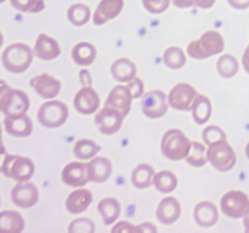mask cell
Returning a JSON list of instances; mask_svg holds the SVG:
<instances>
[{
    "label": "cell",
    "mask_w": 249,
    "mask_h": 233,
    "mask_svg": "<svg viewBox=\"0 0 249 233\" xmlns=\"http://www.w3.org/2000/svg\"><path fill=\"white\" fill-rule=\"evenodd\" d=\"M246 155H247V158L249 159V142L247 143V146H246Z\"/></svg>",
    "instance_id": "49"
},
{
    "label": "cell",
    "mask_w": 249,
    "mask_h": 233,
    "mask_svg": "<svg viewBox=\"0 0 249 233\" xmlns=\"http://www.w3.org/2000/svg\"><path fill=\"white\" fill-rule=\"evenodd\" d=\"M216 68H218V72L221 77L225 78V79H230L237 74L240 65H238V61L236 60L235 56L228 53V55H223L219 58Z\"/></svg>",
    "instance_id": "35"
},
{
    "label": "cell",
    "mask_w": 249,
    "mask_h": 233,
    "mask_svg": "<svg viewBox=\"0 0 249 233\" xmlns=\"http://www.w3.org/2000/svg\"><path fill=\"white\" fill-rule=\"evenodd\" d=\"M243 223H245V230L246 232L249 233V213L243 217Z\"/></svg>",
    "instance_id": "48"
},
{
    "label": "cell",
    "mask_w": 249,
    "mask_h": 233,
    "mask_svg": "<svg viewBox=\"0 0 249 233\" xmlns=\"http://www.w3.org/2000/svg\"><path fill=\"white\" fill-rule=\"evenodd\" d=\"M212 112V102L206 95H197L194 104H192V118L198 125H203L211 119Z\"/></svg>",
    "instance_id": "25"
},
{
    "label": "cell",
    "mask_w": 249,
    "mask_h": 233,
    "mask_svg": "<svg viewBox=\"0 0 249 233\" xmlns=\"http://www.w3.org/2000/svg\"><path fill=\"white\" fill-rule=\"evenodd\" d=\"M163 62L170 69H180L186 65V56L179 46H170L163 53Z\"/></svg>",
    "instance_id": "32"
},
{
    "label": "cell",
    "mask_w": 249,
    "mask_h": 233,
    "mask_svg": "<svg viewBox=\"0 0 249 233\" xmlns=\"http://www.w3.org/2000/svg\"><path fill=\"white\" fill-rule=\"evenodd\" d=\"M121 203L116 198H104L97 204V211L101 214L105 225H112L121 215Z\"/></svg>",
    "instance_id": "26"
},
{
    "label": "cell",
    "mask_w": 249,
    "mask_h": 233,
    "mask_svg": "<svg viewBox=\"0 0 249 233\" xmlns=\"http://www.w3.org/2000/svg\"><path fill=\"white\" fill-rule=\"evenodd\" d=\"M112 232L130 233V232H140V230H139V226H134L133 223L128 222V221H121V222H118L113 228H112Z\"/></svg>",
    "instance_id": "41"
},
{
    "label": "cell",
    "mask_w": 249,
    "mask_h": 233,
    "mask_svg": "<svg viewBox=\"0 0 249 233\" xmlns=\"http://www.w3.org/2000/svg\"><path fill=\"white\" fill-rule=\"evenodd\" d=\"M202 138L207 146H211L220 140H226V133L219 126L211 125L202 131Z\"/></svg>",
    "instance_id": "37"
},
{
    "label": "cell",
    "mask_w": 249,
    "mask_h": 233,
    "mask_svg": "<svg viewBox=\"0 0 249 233\" xmlns=\"http://www.w3.org/2000/svg\"><path fill=\"white\" fill-rule=\"evenodd\" d=\"M68 232L71 233H94L95 223L90 218L80 217L72 221L68 227Z\"/></svg>",
    "instance_id": "38"
},
{
    "label": "cell",
    "mask_w": 249,
    "mask_h": 233,
    "mask_svg": "<svg viewBox=\"0 0 249 233\" xmlns=\"http://www.w3.org/2000/svg\"><path fill=\"white\" fill-rule=\"evenodd\" d=\"M0 227L7 232L19 233L24 230V218L15 210H4L0 213Z\"/></svg>",
    "instance_id": "29"
},
{
    "label": "cell",
    "mask_w": 249,
    "mask_h": 233,
    "mask_svg": "<svg viewBox=\"0 0 249 233\" xmlns=\"http://www.w3.org/2000/svg\"><path fill=\"white\" fill-rule=\"evenodd\" d=\"M124 116L116 109L106 107L100 109L95 116V125L104 135L111 136L118 133L123 124Z\"/></svg>",
    "instance_id": "11"
},
{
    "label": "cell",
    "mask_w": 249,
    "mask_h": 233,
    "mask_svg": "<svg viewBox=\"0 0 249 233\" xmlns=\"http://www.w3.org/2000/svg\"><path fill=\"white\" fill-rule=\"evenodd\" d=\"M33 52L34 56H36L40 60L51 61L61 55V48L56 39L43 33L36 38Z\"/></svg>",
    "instance_id": "18"
},
{
    "label": "cell",
    "mask_w": 249,
    "mask_h": 233,
    "mask_svg": "<svg viewBox=\"0 0 249 233\" xmlns=\"http://www.w3.org/2000/svg\"><path fill=\"white\" fill-rule=\"evenodd\" d=\"M31 101L28 95L22 90L12 89L7 86L5 82H1L0 91V111L6 116H22L27 114Z\"/></svg>",
    "instance_id": "4"
},
{
    "label": "cell",
    "mask_w": 249,
    "mask_h": 233,
    "mask_svg": "<svg viewBox=\"0 0 249 233\" xmlns=\"http://www.w3.org/2000/svg\"><path fill=\"white\" fill-rule=\"evenodd\" d=\"M90 182L104 183L112 174V163L108 158L97 157L88 163Z\"/></svg>",
    "instance_id": "23"
},
{
    "label": "cell",
    "mask_w": 249,
    "mask_h": 233,
    "mask_svg": "<svg viewBox=\"0 0 249 233\" xmlns=\"http://www.w3.org/2000/svg\"><path fill=\"white\" fill-rule=\"evenodd\" d=\"M92 201V192L87 188L73 191L66 199V209L72 215L82 214L87 210Z\"/></svg>",
    "instance_id": "21"
},
{
    "label": "cell",
    "mask_w": 249,
    "mask_h": 233,
    "mask_svg": "<svg viewBox=\"0 0 249 233\" xmlns=\"http://www.w3.org/2000/svg\"><path fill=\"white\" fill-rule=\"evenodd\" d=\"M11 200L19 208H32L39 200L38 187L32 182H18L11 191Z\"/></svg>",
    "instance_id": "12"
},
{
    "label": "cell",
    "mask_w": 249,
    "mask_h": 233,
    "mask_svg": "<svg viewBox=\"0 0 249 233\" xmlns=\"http://www.w3.org/2000/svg\"><path fill=\"white\" fill-rule=\"evenodd\" d=\"M36 166L33 160L17 154L6 155L2 160L1 174L17 182H28L33 177Z\"/></svg>",
    "instance_id": "5"
},
{
    "label": "cell",
    "mask_w": 249,
    "mask_h": 233,
    "mask_svg": "<svg viewBox=\"0 0 249 233\" xmlns=\"http://www.w3.org/2000/svg\"><path fill=\"white\" fill-rule=\"evenodd\" d=\"M134 100L130 90L126 85H117L109 92L105 106L118 111L125 118L131 109V101Z\"/></svg>",
    "instance_id": "13"
},
{
    "label": "cell",
    "mask_w": 249,
    "mask_h": 233,
    "mask_svg": "<svg viewBox=\"0 0 249 233\" xmlns=\"http://www.w3.org/2000/svg\"><path fill=\"white\" fill-rule=\"evenodd\" d=\"M74 107L80 114L95 113L100 107V96L91 86H83L74 96Z\"/></svg>",
    "instance_id": "16"
},
{
    "label": "cell",
    "mask_w": 249,
    "mask_h": 233,
    "mask_svg": "<svg viewBox=\"0 0 249 233\" xmlns=\"http://www.w3.org/2000/svg\"><path fill=\"white\" fill-rule=\"evenodd\" d=\"M194 217L201 227H212L219 220L218 208L212 201H201L195 208Z\"/></svg>",
    "instance_id": "22"
},
{
    "label": "cell",
    "mask_w": 249,
    "mask_h": 233,
    "mask_svg": "<svg viewBox=\"0 0 249 233\" xmlns=\"http://www.w3.org/2000/svg\"><path fill=\"white\" fill-rule=\"evenodd\" d=\"M225 49V40L216 31H208L199 39L187 46V55L195 60H206L211 56L219 55Z\"/></svg>",
    "instance_id": "2"
},
{
    "label": "cell",
    "mask_w": 249,
    "mask_h": 233,
    "mask_svg": "<svg viewBox=\"0 0 249 233\" xmlns=\"http://www.w3.org/2000/svg\"><path fill=\"white\" fill-rule=\"evenodd\" d=\"M216 0H194L195 6L201 7V9H211L214 4H215Z\"/></svg>",
    "instance_id": "45"
},
{
    "label": "cell",
    "mask_w": 249,
    "mask_h": 233,
    "mask_svg": "<svg viewBox=\"0 0 249 233\" xmlns=\"http://www.w3.org/2000/svg\"><path fill=\"white\" fill-rule=\"evenodd\" d=\"M192 142L179 129H170L163 135L160 150L162 154L170 160L186 159L191 150Z\"/></svg>",
    "instance_id": "3"
},
{
    "label": "cell",
    "mask_w": 249,
    "mask_h": 233,
    "mask_svg": "<svg viewBox=\"0 0 249 233\" xmlns=\"http://www.w3.org/2000/svg\"><path fill=\"white\" fill-rule=\"evenodd\" d=\"M156 214H157L158 221L162 222L163 225H172L175 221L179 220L180 215H181V206L177 198L167 197L158 204Z\"/></svg>",
    "instance_id": "20"
},
{
    "label": "cell",
    "mask_w": 249,
    "mask_h": 233,
    "mask_svg": "<svg viewBox=\"0 0 249 233\" xmlns=\"http://www.w3.org/2000/svg\"><path fill=\"white\" fill-rule=\"evenodd\" d=\"M100 150H101V147L95 141L87 140V138L77 141L74 145V148H73V152H74L75 157L82 160L91 159Z\"/></svg>",
    "instance_id": "31"
},
{
    "label": "cell",
    "mask_w": 249,
    "mask_h": 233,
    "mask_svg": "<svg viewBox=\"0 0 249 233\" xmlns=\"http://www.w3.org/2000/svg\"><path fill=\"white\" fill-rule=\"evenodd\" d=\"M68 114L70 111L66 103L53 100L39 107L38 120L44 128L56 129L62 126L67 121Z\"/></svg>",
    "instance_id": "6"
},
{
    "label": "cell",
    "mask_w": 249,
    "mask_h": 233,
    "mask_svg": "<svg viewBox=\"0 0 249 233\" xmlns=\"http://www.w3.org/2000/svg\"><path fill=\"white\" fill-rule=\"evenodd\" d=\"M186 162L189 163L191 166L195 167H201L204 166L207 164L208 160V150L206 148V146L201 142H197L194 141L192 142L191 150H190L189 155L186 157Z\"/></svg>",
    "instance_id": "34"
},
{
    "label": "cell",
    "mask_w": 249,
    "mask_h": 233,
    "mask_svg": "<svg viewBox=\"0 0 249 233\" xmlns=\"http://www.w3.org/2000/svg\"><path fill=\"white\" fill-rule=\"evenodd\" d=\"M228 1L236 10H246L249 7V0H228Z\"/></svg>",
    "instance_id": "43"
},
{
    "label": "cell",
    "mask_w": 249,
    "mask_h": 233,
    "mask_svg": "<svg viewBox=\"0 0 249 233\" xmlns=\"http://www.w3.org/2000/svg\"><path fill=\"white\" fill-rule=\"evenodd\" d=\"M91 16L89 6L84 4H73L67 11V18L73 26L82 27L88 23Z\"/></svg>",
    "instance_id": "33"
},
{
    "label": "cell",
    "mask_w": 249,
    "mask_h": 233,
    "mask_svg": "<svg viewBox=\"0 0 249 233\" xmlns=\"http://www.w3.org/2000/svg\"><path fill=\"white\" fill-rule=\"evenodd\" d=\"M31 86L33 87L34 91L41 97V99H53L57 96L61 91V82L56 79L55 77L50 74L43 73L40 75L32 78Z\"/></svg>",
    "instance_id": "15"
},
{
    "label": "cell",
    "mask_w": 249,
    "mask_h": 233,
    "mask_svg": "<svg viewBox=\"0 0 249 233\" xmlns=\"http://www.w3.org/2000/svg\"><path fill=\"white\" fill-rule=\"evenodd\" d=\"M124 7V0H101L94 14V23L102 26L116 18Z\"/></svg>",
    "instance_id": "19"
},
{
    "label": "cell",
    "mask_w": 249,
    "mask_h": 233,
    "mask_svg": "<svg viewBox=\"0 0 249 233\" xmlns=\"http://www.w3.org/2000/svg\"><path fill=\"white\" fill-rule=\"evenodd\" d=\"M34 52L28 45L22 43L11 44L7 46L1 55V62L5 69L10 73L19 74L31 67Z\"/></svg>",
    "instance_id": "1"
},
{
    "label": "cell",
    "mask_w": 249,
    "mask_h": 233,
    "mask_svg": "<svg viewBox=\"0 0 249 233\" xmlns=\"http://www.w3.org/2000/svg\"><path fill=\"white\" fill-rule=\"evenodd\" d=\"M153 186L160 193H172L178 186L177 175L169 170H163V171L157 172L153 177Z\"/></svg>",
    "instance_id": "30"
},
{
    "label": "cell",
    "mask_w": 249,
    "mask_h": 233,
    "mask_svg": "<svg viewBox=\"0 0 249 233\" xmlns=\"http://www.w3.org/2000/svg\"><path fill=\"white\" fill-rule=\"evenodd\" d=\"M247 49H248V50H249V45H248V48H247Z\"/></svg>",
    "instance_id": "50"
},
{
    "label": "cell",
    "mask_w": 249,
    "mask_h": 233,
    "mask_svg": "<svg viewBox=\"0 0 249 233\" xmlns=\"http://www.w3.org/2000/svg\"><path fill=\"white\" fill-rule=\"evenodd\" d=\"M62 182L71 187H83L90 182L88 164L80 162H72L62 170Z\"/></svg>",
    "instance_id": "14"
},
{
    "label": "cell",
    "mask_w": 249,
    "mask_h": 233,
    "mask_svg": "<svg viewBox=\"0 0 249 233\" xmlns=\"http://www.w3.org/2000/svg\"><path fill=\"white\" fill-rule=\"evenodd\" d=\"M172 1L179 9H189V7L195 6L194 0H172Z\"/></svg>",
    "instance_id": "44"
},
{
    "label": "cell",
    "mask_w": 249,
    "mask_h": 233,
    "mask_svg": "<svg viewBox=\"0 0 249 233\" xmlns=\"http://www.w3.org/2000/svg\"><path fill=\"white\" fill-rule=\"evenodd\" d=\"M11 6L15 10L29 14H38L45 9L44 0H10Z\"/></svg>",
    "instance_id": "36"
},
{
    "label": "cell",
    "mask_w": 249,
    "mask_h": 233,
    "mask_svg": "<svg viewBox=\"0 0 249 233\" xmlns=\"http://www.w3.org/2000/svg\"><path fill=\"white\" fill-rule=\"evenodd\" d=\"M72 58L78 66L87 67L91 65L96 58V49L88 41L78 43L72 50Z\"/></svg>",
    "instance_id": "27"
},
{
    "label": "cell",
    "mask_w": 249,
    "mask_h": 233,
    "mask_svg": "<svg viewBox=\"0 0 249 233\" xmlns=\"http://www.w3.org/2000/svg\"><path fill=\"white\" fill-rule=\"evenodd\" d=\"M197 90L187 83H179L170 90L168 95V102L172 108L178 111L192 112V104L196 100Z\"/></svg>",
    "instance_id": "9"
},
{
    "label": "cell",
    "mask_w": 249,
    "mask_h": 233,
    "mask_svg": "<svg viewBox=\"0 0 249 233\" xmlns=\"http://www.w3.org/2000/svg\"><path fill=\"white\" fill-rule=\"evenodd\" d=\"M242 63H243V68H245L246 72H247L249 74V50H248V49H246L245 53H243Z\"/></svg>",
    "instance_id": "47"
},
{
    "label": "cell",
    "mask_w": 249,
    "mask_h": 233,
    "mask_svg": "<svg viewBox=\"0 0 249 233\" xmlns=\"http://www.w3.org/2000/svg\"><path fill=\"white\" fill-rule=\"evenodd\" d=\"M220 208L229 217H245L249 213V197L242 191H229L221 198Z\"/></svg>",
    "instance_id": "8"
},
{
    "label": "cell",
    "mask_w": 249,
    "mask_h": 233,
    "mask_svg": "<svg viewBox=\"0 0 249 233\" xmlns=\"http://www.w3.org/2000/svg\"><path fill=\"white\" fill-rule=\"evenodd\" d=\"M126 86L129 87L130 90L131 95H133L134 99H139V97H142L143 96V82L140 79V78H134L131 82L126 83Z\"/></svg>",
    "instance_id": "40"
},
{
    "label": "cell",
    "mask_w": 249,
    "mask_h": 233,
    "mask_svg": "<svg viewBox=\"0 0 249 233\" xmlns=\"http://www.w3.org/2000/svg\"><path fill=\"white\" fill-rule=\"evenodd\" d=\"M172 0H142V5L151 14H162L169 7Z\"/></svg>",
    "instance_id": "39"
},
{
    "label": "cell",
    "mask_w": 249,
    "mask_h": 233,
    "mask_svg": "<svg viewBox=\"0 0 249 233\" xmlns=\"http://www.w3.org/2000/svg\"><path fill=\"white\" fill-rule=\"evenodd\" d=\"M4 129L14 137H28L33 133V121L27 114L6 116L4 118Z\"/></svg>",
    "instance_id": "17"
},
{
    "label": "cell",
    "mask_w": 249,
    "mask_h": 233,
    "mask_svg": "<svg viewBox=\"0 0 249 233\" xmlns=\"http://www.w3.org/2000/svg\"><path fill=\"white\" fill-rule=\"evenodd\" d=\"M155 169L150 164H139L131 172V182L136 188H148L153 184V177H155Z\"/></svg>",
    "instance_id": "28"
},
{
    "label": "cell",
    "mask_w": 249,
    "mask_h": 233,
    "mask_svg": "<svg viewBox=\"0 0 249 233\" xmlns=\"http://www.w3.org/2000/svg\"><path fill=\"white\" fill-rule=\"evenodd\" d=\"M168 96L160 90L146 92L141 100V108L142 113L150 119L162 118L169 108Z\"/></svg>",
    "instance_id": "10"
},
{
    "label": "cell",
    "mask_w": 249,
    "mask_h": 233,
    "mask_svg": "<svg viewBox=\"0 0 249 233\" xmlns=\"http://www.w3.org/2000/svg\"><path fill=\"white\" fill-rule=\"evenodd\" d=\"M79 82L83 86H91L92 85V79L91 74L88 69H82L79 72Z\"/></svg>",
    "instance_id": "42"
},
{
    "label": "cell",
    "mask_w": 249,
    "mask_h": 233,
    "mask_svg": "<svg viewBox=\"0 0 249 233\" xmlns=\"http://www.w3.org/2000/svg\"><path fill=\"white\" fill-rule=\"evenodd\" d=\"M139 230H140V232L142 233H147V232H157V228L155 227V226L152 225L151 222H145V223H141L140 226H139Z\"/></svg>",
    "instance_id": "46"
},
{
    "label": "cell",
    "mask_w": 249,
    "mask_h": 233,
    "mask_svg": "<svg viewBox=\"0 0 249 233\" xmlns=\"http://www.w3.org/2000/svg\"><path fill=\"white\" fill-rule=\"evenodd\" d=\"M111 73L116 80L121 83H129L136 77V66L126 57L118 58L112 65Z\"/></svg>",
    "instance_id": "24"
},
{
    "label": "cell",
    "mask_w": 249,
    "mask_h": 233,
    "mask_svg": "<svg viewBox=\"0 0 249 233\" xmlns=\"http://www.w3.org/2000/svg\"><path fill=\"white\" fill-rule=\"evenodd\" d=\"M208 160L219 171H230L237 162L236 152L228 140H220L208 148Z\"/></svg>",
    "instance_id": "7"
}]
</instances>
